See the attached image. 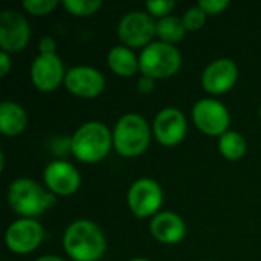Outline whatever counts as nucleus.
<instances>
[{
    "label": "nucleus",
    "instance_id": "12",
    "mask_svg": "<svg viewBox=\"0 0 261 261\" xmlns=\"http://www.w3.org/2000/svg\"><path fill=\"white\" fill-rule=\"evenodd\" d=\"M64 64L57 54L38 55L31 64V81L40 92L57 90L66 78Z\"/></svg>",
    "mask_w": 261,
    "mask_h": 261
},
{
    "label": "nucleus",
    "instance_id": "23",
    "mask_svg": "<svg viewBox=\"0 0 261 261\" xmlns=\"http://www.w3.org/2000/svg\"><path fill=\"white\" fill-rule=\"evenodd\" d=\"M206 17L208 15L202 11V8H199V5H196V6H191L185 11L182 21H184L187 31H199L205 26Z\"/></svg>",
    "mask_w": 261,
    "mask_h": 261
},
{
    "label": "nucleus",
    "instance_id": "9",
    "mask_svg": "<svg viewBox=\"0 0 261 261\" xmlns=\"http://www.w3.org/2000/svg\"><path fill=\"white\" fill-rule=\"evenodd\" d=\"M44 239V229L35 219H18L5 232L6 248L14 254L34 252Z\"/></svg>",
    "mask_w": 261,
    "mask_h": 261
},
{
    "label": "nucleus",
    "instance_id": "2",
    "mask_svg": "<svg viewBox=\"0 0 261 261\" xmlns=\"http://www.w3.org/2000/svg\"><path fill=\"white\" fill-rule=\"evenodd\" d=\"M9 208L21 219H35L55 205V196L38 182L20 177L9 184L6 193Z\"/></svg>",
    "mask_w": 261,
    "mask_h": 261
},
{
    "label": "nucleus",
    "instance_id": "24",
    "mask_svg": "<svg viewBox=\"0 0 261 261\" xmlns=\"http://www.w3.org/2000/svg\"><path fill=\"white\" fill-rule=\"evenodd\" d=\"M176 3L173 0H150L145 3V8H147V12L154 18H164V17H168L171 15L170 12L174 9Z\"/></svg>",
    "mask_w": 261,
    "mask_h": 261
},
{
    "label": "nucleus",
    "instance_id": "4",
    "mask_svg": "<svg viewBox=\"0 0 261 261\" xmlns=\"http://www.w3.org/2000/svg\"><path fill=\"white\" fill-rule=\"evenodd\" d=\"M112 133L113 148L124 158L141 156L151 141V128L145 118L138 113H127L121 116Z\"/></svg>",
    "mask_w": 261,
    "mask_h": 261
},
{
    "label": "nucleus",
    "instance_id": "17",
    "mask_svg": "<svg viewBox=\"0 0 261 261\" xmlns=\"http://www.w3.org/2000/svg\"><path fill=\"white\" fill-rule=\"evenodd\" d=\"M28 125L26 110L12 101H3L0 104V132L5 136L14 138L24 132Z\"/></svg>",
    "mask_w": 261,
    "mask_h": 261
},
{
    "label": "nucleus",
    "instance_id": "1",
    "mask_svg": "<svg viewBox=\"0 0 261 261\" xmlns=\"http://www.w3.org/2000/svg\"><path fill=\"white\" fill-rule=\"evenodd\" d=\"M63 246L73 261H99L106 254L107 240L95 222L80 219L66 228Z\"/></svg>",
    "mask_w": 261,
    "mask_h": 261
},
{
    "label": "nucleus",
    "instance_id": "11",
    "mask_svg": "<svg viewBox=\"0 0 261 261\" xmlns=\"http://www.w3.org/2000/svg\"><path fill=\"white\" fill-rule=\"evenodd\" d=\"M187 118L184 112L176 107L162 109L153 121V135L156 141L164 147L179 145L187 135Z\"/></svg>",
    "mask_w": 261,
    "mask_h": 261
},
{
    "label": "nucleus",
    "instance_id": "15",
    "mask_svg": "<svg viewBox=\"0 0 261 261\" xmlns=\"http://www.w3.org/2000/svg\"><path fill=\"white\" fill-rule=\"evenodd\" d=\"M237 76V64L231 58H219L205 67L202 73V86L211 95H223L236 86Z\"/></svg>",
    "mask_w": 261,
    "mask_h": 261
},
{
    "label": "nucleus",
    "instance_id": "28",
    "mask_svg": "<svg viewBox=\"0 0 261 261\" xmlns=\"http://www.w3.org/2000/svg\"><path fill=\"white\" fill-rule=\"evenodd\" d=\"M11 55L6 52H0V76H6L11 69Z\"/></svg>",
    "mask_w": 261,
    "mask_h": 261
},
{
    "label": "nucleus",
    "instance_id": "19",
    "mask_svg": "<svg viewBox=\"0 0 261 261\" xmlns=\"http://www.w3.org/2000/svg\"><path fill=\"white\" fill-rule=\"evenodd\" d=\"M187 29L182 21V18L176 15H168L156 21V35L159 37V41L174 44L185 38Z\"/></svg>",
    "mask_w": 261,
    "mask_h": 261
},
{
    "label": "nucleus",
    "instance_id": "18",
    "mask_svg": "<svg viewBox=\"0 0 261 261\" xmlns=\"http://www.w3.org/2000/svg\"><path fill=\"white\" fill-rule=\"evenodd\" d=\"M107 64L113 73L122 78L135 76L139 70V57L133 52V49L127 46H115L110 49L107 55Z\"/></svg>",
    "mask_w": 261,
    "mask_h": 261
},
{
    "label": "nucleus",
    "instance_id": "13",
    "mask_svg": "<svg viewBox=\"0 0 261 261\" xmlns=\"http://www.w3.org/2000/svg\"><path fill=\"white\" fill-rule=\"evenodd\" d=\"M64 86L72 95L78 98L92 99L102 93L106 87V78L95 67L75 66L66 72Z\"/></svg>",
    "mask_w": 261,
    "mask_h": 261
},
{
    "label": "nucleus",
    "instance_id": "25",
    "mask_svg": "<svg viewBox=\"0 0 261 261\" xmlns=\"http://www.w3.org/2000/svg\"><path fill=\"white\" fill-rule=\"evenodd\" d=\"M199 8H202V11L206 15H219L222 14L231 3L228 0H200Z\"/></svg>",
    "mask_w": 261,
    "mask_h": 261
},
{
    "label": "nucleus",
    "instance_id": "16",
    "mask_svg": "<svg viewBox=\"0 0 261 261\" xmlns=\"http://www.w3.org/2000/svg\"><path fill=\"white\" fill-rule=\"evenodd\" d=\"M151 236L164 245L179 243L187 232L185 222L180 216L171 211H161L150 222Z\"/></svg>",
    "mask_w": 261,
    "mask_h": 261
},
{
    "label": "nucleus",
    "instance_id": "10",
    "mask_svg": "<svg viewBox=\"0 0 261 261\" xmlns=\"http://www.w3.org/2000/svg\"><path fill=\"white\" fill-rule=\"evenodd\" d=\"M31 38V28L23 14L5 9L0 14V47L6 54L21 52Z\"/></svg>",
    "mask_w": 261,
    "mask_h": 261
},
{
    "label": "nucleus",
    "instance_id": "8",
    "mask_svg": "<svg viewBox=\"0 0 261 261\" xmlns=\"http://www.w3.org/2000/svg\"><path fill=\"white\" fill-rule=\"evenodd\" d=\"M193 121L196 127L208 136H222L229 130L231 115L225 104L217 99L205 98L194 104Z\"/></svg>",
    "mask_w": 261,
    "mask_h": 261
},
{
    "label": "nucleus",
    "instance_id": "27",
    "mask_svg": "<svg viewBox=\"0 0 261 261\" xmlns=\"http://www.w3.org/2000/svg\"><path fill=\"white\" fill-rule=\"evenodd\" d=\"M138 89L141 93H150L153 89H154V80L150 78V76H144L138 81Z\"/></svg>",
    "mask_w": 261,
    "mask_h": 261
},
{
    "label": "nucleus",
    "instance_id": "31",
    "mask_svg": "<svg viewBox=\"0 0 261 261\" xmlns=\"http://www.w3.org/2000/svg\"><path fill=\"white\" fill-rule=\"evenodd\" d=\"M260 118H261V106H260Z\"/></svg>",
    "mask_w": 261,
    "mask_h": 261
},
{
    "label": "nucleus",
    "instance_id": "21",
    "mask_svg": "<svg viewBox=\"0 0 261 261\" xmlns=\"http://www.w3.org/2000/svg\"><path fill=\"white\" fill-rule=\"evenodd\" d=\"M61 5L72 15L90 17L101 9L102 2L101 0H63Z\"/></svg>",
    "mask_w": 261,
    "mask_h": 261
},
{
    "label": "nucleus",
    "instance_id": "30",
    "mask_svg": "<svg viewBox=\"0 0 261 261\" xmlns=\"http://www.w3.org/2000/svg\"><path fill=\"white\" fill-rule=\"evenodd\" d=\"M130 261H151V260H147V258H133V260Z\"/></svg>",
    "mask_w": 261,
    "mask_h": 261
},
{
    "label": "nucleus",
    "instance_id": "29",
    "mask_svg": "<svg viewBox=\"0 0 261 261\" xmlns=\"http://www.w3.org/2000/svg\"><path fill=\"white\" fill-rule=\"evenodd\" d=\"M35 261H64L61 257H57V255H43L40 258H37Z\"/></svg>",
    "mask_w": 261,
    "mask_h": 261
},
{
    "label": "nucleus",
    "instance_id": "7",
    "mask_svg": "<svg viewBox=\"0 0 261 261\" xmlns=\"http://www.w3.org/2000/svg\"><path fill=\"white\" fill-rule=\"evenodd\" d=\"M127 203L136 217H154L161 213L159 210L164 203V191L154 179L142 177L132 184L127 193Z\"/></svg>",
    "mask_w": 261,
    "mask_h": 261
},
{
    "label": "nucleus",
    "instance_id": "6",
    "mask_svg": "<svg viewBox=\"0 0 261 261\" xmlns=\"http://www.w3.org/2000/svg\"><path fill=\"white\" fill-rule=\"evenodd\" d=\"M156 37V21L144 11H130L118 23V38L130 49L147 47Z\"/></svg>",
    "mask_w": 261,
    "mask_h": 261
},
{
    "label": "nucleus",
    "instance_id": "20",
    "mask_svg": "<svg viewBox=\"0 0 261 261\" xmlns=\"http://www.w3.org/2000/svg\"><path fill=\"white\" fill-rule=\"evenodd\" d=\"M248 148L246 139L243 135L234 130H228L225 135L219 138V150L220 154L228 161H239L245 156Z\"/></svg>",
    "mask_w": 261,
    "mask_h": 261
},
{
    "label": "nucleus",
    "instance_id": "14",
    "mask_svg": "<svg viewBox=\"0 0 261 261\" xmlns=\"http://www.w3.org/2000/svg\"><path fill=\"white\" fill-rule=\"evenodd\" d=\"M43 180L46 188L54 196L67 197L78 191L81 185V176L78 170L67 161L50 162L43 173Z\"/></svg>",
    "mask_w": 261,
    "mask_h": 261
},
{
    "label": "nucleus",
    "instance_id": "3",
    "mask_svg": "<svg viewBox=\"0 0 261 261\" xmlns=\"http://www.w3.org/2000/svg\"><path fill=\"white\" fill-rule=\"evenodd\" d=\"M113 147V133L99 121L84 122L70 139L72 154L84 164H96L106 159Z\"/></svg>",
    "mask_w": 261,
    "mask_h": 261
},
{
    "label": "nucleus",
    "instance_id": "26",
    "mask_svg": "<svg viewBox=\"0 0 261 261\" xmlns=\"http://www.w3.org/2000/svg\"><path fill=\"white\" fill-rule=\"evenodd\" d=\"M38 49L41 55H52L57 54V43L52 37H43L38 43Z\"/></svg>",
    "mask_w": 261,
    "mask_h": 261
},
{
    "label": "nucleus",
    "instance_id": "22",
    "mask_svg": "<svg viewBox=\"0 0 261 261\" xmlns=\"http://www.w3.org/2000/svg\"><path fill=\"white\" fill-rule=\"evenodd\" d=\"M58 5H60L58 0H23L21 2V6L24 8V11L38 17L52 14Z\"/></svg>",
    "mask_w": 261,
    "mask_h": 261
},
{
    "label": "nucleus",
    "instance_id": "5",
    "mask_svg": "<svg viewBox=\"0 0 261 261\" xmlns=\"http://www.w3.org/2000/svg\"><path fill=\"white\" fill-rule=\"evenodd\" d=\"M182 55L174 44L153 41L142 49L139 55V70L144 76L165 80L179 72Z\"/></svg>",
    "mask_w": 261,
    "mask_h": 261
}]
</instances>
